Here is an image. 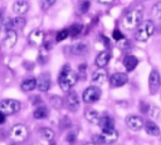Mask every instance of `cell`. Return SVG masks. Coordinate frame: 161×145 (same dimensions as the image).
<instances>
[{
	"label": "cell",
	"instance_id": "cell-7",
	"mask_svg": "<svg viewBox=\"0 0 161 145\" xmlns=\"http://www.w3.org/2000/svg\"><path fill=\"white\" fill-rule=\"evenodd\" d=\"M160 82H161V78H160V74L157 70H151L150 72V76H148V88H150V92L151 94H155L158 88H160Z\"/></svg>",
	"mask_w": 161,
	"mask_h": 145
},
{
	"label": "cell",
	"instance_id": "cell-4",
	"mask_svg": "<svg viewBox=\"0 0 161 145\" xmlns=\"http://www.w3.org/2000/svg\"><path fill=\"white\" fill-rule=\"evenodd\" d=\"M20 110V102L14 99H5L0 101V112L4 115H13Z\"/></svg>",
	"mask_w": 161,
	"mask_h": 145
},
{
	"label": "cell",
	"instance_id": "cell-15",
	"mask_svg": "<svg viewBox=\"0 0 161 145\" xmlns=\"http://www.w3.org/2000/svg\"><path fill=\"white\" fill-rule=\"evenodd\" d=\"M65 101H67V102H65L67 106H68L70 110H73V111L79 108V98H78V95H77L74 91H69V92H68Z\"/></svg>",
	"mask_w": 161,
	"mask_h": 145
},
{
	"label": "cell",
	"instance_id": "cell-39",
	"mask_svg": "<svg viewBox=\"0 0 161 145\" xmlns=\"http://www.w3.org/2000/svg\"><path fill=\"white\" fill-rule=\"evenodd\" d=\"M5 118H6V115H4V114H1V112H0V124L5 122Z\"/></svg>",
	"mask_w": 161,
	"mask_h": 145
},
{
	"label": "cell",
	"instance_id": "cell-31",
	"mask_svg": "<svg viewBox=\"0 0 161 145\" xmlns=\"http://www.w3.org/2000/svg\"><path fill=\"white\" fill-rule=\"evenodd\" d=\"M89 1L88 0H82L80 2H79V11L83 14V12H86L88 9H89Z\"/></svg>",
	"mask_w": 161,
	"mask_h": 145
},
{
	"label": "cell",
	"instance_id": "cell-23",
	"mask_svg": "<svg viewBox=\"0 0 161 145\" xmlns=\"http://www.w3.org/2000/svg\"><path fill=\"white\" fill-rule=\"evenodd\" d=\"M35 88H36V79H34V78H28V79L23 80V82H21L23 91H31Z\"/></svg>",
	"mask_w": 161,
	"mask_h": 145
},
{
	"label": "cell",
	"instance_id": "cell-27",
	"mask_svg": "<svg viewBox=\"0 0 161 145\" xmlns=\"http://www.w3.org/2000/svg\"><path fill=\"white\" fill-rule=\"evenodd\" d=\"M148 115L151 116V119L153 120H161V109L157 106H151L148 108Z\"/></svg>",
	"mask_w": 161,
	"mask_h": 145
},
{
	"label": "cell",
	"instance_id": "cell-34",
	"mask_svg": "<svg viewBox=\"0 0 161 145\" xmlns=\"http://www.w3.org/2000/svg\"><path fill=\"white\" fill-rule=\"evenodd\" d=\"M92 142H94L96 145H103V144H104V141H103L101 134H98V135H93V136H92Z\"/></svg>",
	"mask_w": 161,
	"mask_h": 145
},
{
	"label": "cell",
	"instance_id": "cell-10",
	"mask_svg": "<svg viewBox=\"0 0 161 145\" xmlns=\"http://www.w3.org/2000/svg\"><path fill=\"white\" fill-rule=\"evenodd\" d=\"M16 41H18V34H16V31L8 29V30L5 31L4 38H3V45H4L5 48L10 49V48H13V46L16 44Z\"/></svg>",
	"mask_w": 161,
	"mask_h": 145
},
{
	"label": "cell",
	"instance_id": "cell-25",
	"mask_svg": "<svg viewBox=\"0 0 161 145\" xmlns=\"http://www.w3.org/2000/svg\"><path fill=\"white\" fill-rule=\"evenodd\" d=\"M39 135L42 136V139H44L47 141H52L54 139V131L49 128H40L39 129Z\"/></svg>",
	"mask_w": 161,
	"mask_h": 145
},
{
	"label": "cell",
	"instance_id": "cell-13",
	"mask_svg": "<svg viewBox=\"0 0 161 145\" xmlns=\"http://www.w3.org/2000/svg\"><path fill=\"white\" fill-rule=\"evenodd\" d=\"M36 88L40 91H48L50 88V75L49 74H42L36 79Z\"/></svg>",
	"mask_w": 161,
	"mask_h": 145
},
{
	"label": "cell",
	"instance_id": "cell-32",
	"mask_svg": "<svg viewBox=\"0 0 161 145\" xmlns=\"http://www.w3.org/2000/svg\"><path fill=\"white\" fill-rule=\"evenodd\" d=\"M55 0H42V9L43 10H48L49 8H52L54 5Z\"/></svg>",
	"mask_w": 161,
	"mask_h": 145
},
{
	"label": "cell",
	"instance_id": "cell-41",
	"mask_svg": "<svg viewBox=\"0 0 161 145\" xmlns=\"http://www.w3.org/2000/svg\"><path fill=\"white\" fill-rule=\"evenodd\" d=\"M0 18H1V11H0Z\"/></svg>",
	"mask_w": 161,
	"mask_h": 145
},
{
	"label": "cell",
	"instance_id": "cell-36",
	"mask_svg": "<svg viewBox=\"0 0 161 145\" xmlns=\"http://www.w3.org/2000/svg\"><path fill=\"white\" fill-rule=\"evenodd\" d=\"M86 69H87V65H86V64L79 65V68H78V74H79L80 78H84V76H86ZM78 74H77V75H78Z\"/></svg>",
	"mask_w": 161,
	"mask_h": 145
},
{
	"label": "cell",
	"instance_id": "cell-2",
	"mask_svg": "<svg viewBox=\"0 0 161 145\" xmlns=\"http://www.w3.org/2000/svg\"><path fill=\"white\" fill-rule=\"evenodd\" d=\"M153 32H155V24L152 20L141 21L136 29L135 39L138 41H146L153 35Z\"/></svg>",
	"mask_w": 161,
	"mask_h": 145
},
{
	"label": "cell",
	"instance_id": "cell-8",
	"mask_svg": "<svg viewBox=\"0 0 161 145\" xmlns=\"http://www.w3.org/2000/svg\"><path fill=\"white\" fill-rule=\"evenodd\" d=\"M143 124H145L143 119H142L141 116H137V115H130V116H127V119H126V125H127L131 130H133V131L141 130V129L143 128Z\"/></svg>",
	"mask_w": 161,
	"mask_h": 145
},
{
	"label": "cell",
	"instance_id": "cell-12",
	"mask_svg": "<svg viewBox=\"0 0 161 145\" xmlns=\"http://www.w3.org/2000/svg\"><path fill=\"white\" fill-rule=\"evenodd\" d=\"M25 19L21 18V16H16V18H13L10 19L8 22H6V29H10V30H20L25 26Z\"/></svg>",
	"mask_w": 161,
	"mask_h": 145
},
{
	"label": "cell",
	"instance_id": "cell-38",
	"mask_svg": "<svg viewBox=\"0 0 161 145\" xmlns=\"http://www.w3.org/2000/svg\"><path fill=\"white\" fill-rule=\"evenodd\" d=\"M97 2H99V4H111V2H113V0H96Z\"/></svg>",
	"mask_w": 161,
	"mask_h": 145
},
{
	"label": "cell",
	"instance_id": "cell-19",
	"mask_svg": "<svg viewBox=\"0 0 161 145\" xmlns=\"http://www.w3.org/2000/svg\"><path fill=\"white\" fill-rule=\"evenodd\" d=\"M106 79H107V72H106V70L99 69V68H98V70H96V71L93 72V75H92V82H94V84H102V82L106 81Z\"/></svg>",
	"mask_w": 161,
	"mask_h": 145
},
{
	"label": "cell",
	"instance_id": "cell-16",
	"mask_svg": "<svg viewBox=\"0 0 161 145\" xmlns=\"http://www.w3.org/2000/svg\"><path fill=\"white\" fill-rule=\"evenodd\" d=\"M109 59H111V54H109L108 51H102V52H99V54L96 56L94 64H96L99 69H103V68L109 62Z\"/></svg>",
	"mask_w": 161,
	"mask_h": 145
},
{
	"label": "cell",
	"instance_id": "cell-9",
	"mask_svg": "<svg viewBox=\"0 0 161 145\" xmlns=\"http://www.w3.org/2000/svg\"><path fill=\"white\" fill-rule=\"evenodd\" d=\"M128 81V76L125 72H114L109 78V84L112 88H121Z\"/></svg>",
	"mask_w": 161,
	"mask_h": 145
},
{
	"label": "cell",
	"instance_id": "cell-14",
	"mask_svg": "<svg viewBox=\"0 0 161 145\" xmlns=\"http://www.w3.org/2000/svg\"><path fill=\"white\" fill-rule=\"evenodd\" d=\"M28 9H29V4L25 0H18V1H15L13 4V11L18 16H23L24 14H26Z\"/></svg>",
	"mask_w": 161,
	"mask_h": 145
},
{
	"label": "cell",
	"instance_id": "cell-37",
	"mask_svg": "<svg viewBox=\"0 0 161 145\" xmlns=\"http://www.w3.org/2000/svg\"><path fill=\"white\" fill-rule=\"evenodd\" d=\"M112 35H113V39H116V40H118V41L123 39V35H122V32H121L119 30H114Z\"/></svg>",
	"mask_w": 161,
	"mask_h": 145
},
{
	"label": "cell",
	"instance_id": "cell-26",
	"mask_svg": "<svg viewBox=\"0 0 161 145\" xmlns=\"http://www.w3.org/2000/svg\"><path fill=\"white\" fill-rule=\"evenodd\" d=\"M34 118L35 119H44V118H47L48 116V109L45 108V106H38L35 110H34Z\"/></svg>",
	"mask_w": 161,
	"mask_h": 145
},
{
	"label": "cell",
	"instance_id": "cell-33",
	"mask_svg": "<svg viewBox=\"0 0 161 145\" xmlns=\"http://www.w3.org/2000/svg\"><path fill=\"white\" fill-rule=\"evenodd\" d=\"M50 101H52V105L53 106H55V108H60L63 104H62V99L60 98H58V96H52L50 98Z\"/></svg>",
	"mask_w": 161,
	"mask_h": 145
},
{
	"label": "cell",
	"instance_id": "cell-24",
	"mask_svg": "<svg viewBox=\"0 0 161 145\" xmlns=\"http://www.w3.org/2000/svg\"><path fill=\"white\" fill-rule=\"evenodd\" d=\"M84 116H86V119L89 121V122H93V124H96V122H98L99 121V112L97 111V110H94V109H89V110H87L86 111V114H84Z\"/></svg>",
	"mask_w": 161,
	"mask_h": 145
},
{
	"label": "cell",
	"instance_id": "cell-3",
	"mask_svg": "<svg viewBox=\"0 0 161 145\" xmlns=\"http://www.w3.org/2000/svg\"><path fill=\"white\" fill-rule=\"evenodd\" d=\"M141 19H142V10L141 9H133L123 16L122 24L126 29L132 30V29H136L138 26V24L141 22Z\"/></svg>",
	"mask_w": 161,
	"mask_h": 145
},
{
	"label": "cell",
	"instance_id": "cell-30",
	"mask_svg": "<svg viewBox=\"0 0 161 145\" xmlns=\"http://www.w3.org/2000/svg\"><path fill=\"white\" fill-rule=\"evenodd\" d=\"M68 36H69V31H68V29H63V30H60V31L57 32L55 40H57V41H63V40H65Z\"/></svg>",
	"mask_w": 161,
	"mask_h": 145
},
{
	"label": "cell",
	"instance_id": "cell-17",
	"mask_svg": "<svg viewBox=\"0 0 161 145\" xmlns=\"http://www.w3.org/2000/svg\"><path fill=\"white\" fill-rule=\"evenodd\" d=\"M29 41L33 45H42L44 41V32L40 30H34L29 35Z\"/></svg>",
	"mask_w": 161,
	"mask_h": 145
},
{
	"label": "cell",
	"instance_id": "cell-28",
	"mask_svg": "<svg viewBox=\"0 0 161 145\" xmlns=\"http://www.w3.org/2000/svg\"><path fill=\"white\" fill-rule=\"evenodd\" d=\"M82 30H83V26H82L80 24H74V25H72V26L68 29L70 36H78V35L82 32Z\"/></svg>",
	"mask_w": 161,
	"mask_h": 145
},
{
	"label": "cell",
	"instance_id": "cell-29",
	"mask_svg": "<svg viewBox=\"0 0 161 145\" xmlns=\"http://www.w3.org/2000/svg\"><path fill=\"white\" fill-rule=\"evenodd\" d=\"M151 14L155 19H161V2H157L152 6L151 9Z\"/></svg>",
	"mask_w": 161,
	"mask_h": 145
},
{
	"label": "cell",
	"instance_id": "cell-40",
	"mask_svg": "<svg viewBox=\"0 0 161 145\" xmlns=\"http://www.w3.org/2000/svg\"><path fill=\"white\" fill-rule=\"evenodd\" d=\"M87 145H96V144H94V142H88Z\"/></svg>",
	"mask_w": 161,
	"mask_h": 145
},
{
	"label": "cell",
	"instance_id": "cell-11",
	"mask_svg": "<svg viewBox=\"0 0 161 145\" xmlns=\"http://www.w3.org/2000/svg\"><path fill=\"white\" fill-rule=\"evenodd\" d=\"M104 144H113L117 141L118 139V132L117 130L113 128V129H108V130H102V134H101Z\"/></svg>",
	"mask_w": 161,
	"mask_h": 145
},
{
	"label": "cell",
	"instance_id": "cell-22",
	"mask_svg": "<svg viewBox=\"0 0 161 145\" xmlns=\"http://www.w3.org/2000/svg\"><path fill=\"white\" fill-rule=\"evenodd\" d=\"M99 126L102 130H108V129H113L114 128V122H113V119L108 115H104L102 118H99V121H98Z\"/></svg>",
	"mask_w": 161,
	"mask_h": 145
},
{
	"label": "cell",
	"instance_id": "cell-1",
	"mask_svg": "<svg viewBox=\"0 0 161 145\" xmlns=\"http://www.w3.org/2000/svg\"><path fill=\"white\" fill-rule=\"evenodd\" d=\"M77 80H78V75L77 72L70 69V66L65 65L60 74H59V78H58V82H59V86L63 91H69L75 84H77Z\"/></svg>",
	"mask_w": 161,
	"mask_h": 145
},
{
	"label": "cell",
	"instance_id": "cell-5",
	"mask_svg": "<svg viewBox=\"0 0 161 145\" xmlns=\"http://www.w3.org/2000/svg\"><path fill=\"white\" fill-rule=\"evenodd\" d=\"M101 98V90L97 86H88L82 95V99L87 104H93Z\"/></svg>",
	"mask_w": 161,
	"mask_h": 145
},
{
	"label": "cell",
	"instance_id": "cell-18",
	"mask_svg": "<svg viewBox=\"0 0 161 145\" xmlns=\"http://www.w3.org/2000/svg\"><path fill=\"white\" fill-rule=\"evenodd\" d=\"M137 64H138V60L133 55H127L123 59V65H125V68H126L127 71H132L137 66Z\"/></svg>",
	"mask_w": 161,
	"mask_h": 145
},
{
	"label": "cell",
	"instance_id": "cell-6",
	"mask_svg": "<svg viewBox=\"0 0 161 145\" xmlns=\"http://www.w3.org/2000/svg\"><path fill=\"white\" fill-rule=\"evenodd\" d=\"M26 136H28V129L21 124L14 125L10 130V138L14 141H23L26 139Z\"/></svg>",
	"mask_w": 161,
	"mask_h": 145
},
{
	"label": "cell",
	"instance_id": "cell-35",
	"mask_svg": "<svg viewBox=\"0 0 161 145\" xmlns=\"http://www.w3.org/2000/svg\"><path fill=\"white\" fill-rule=\"evenodd\" d=\"M75 139H77V132H73V131H72V132H68L67 136H65V140H67L68 142H70V144L74 142Z\"/></svg>",
	"mask_w": 161,
	"mask_h": 145
},
{
	"label": "cell",
	"instance_id": "cell-20",
	"mask_svg": "<svg viewBox=\"0 0 161 145\" xmlns=\"http://www.w3.org/2000/svg\"><path fill=\"white\" fill-rule=\"evenodd\" d=\"M143 128H145V131L151 135V136H157L160 135V128L153 122V121H146L143 124Z\"/></svg>",
	"mask_w": 161,
	"mask_h": 145
},
{
	"label": "cell",
	"instance_id": "cell-21",
	"mask_svg": "<svg viewBox=\"0 0 161 145\" xmlns=\"http://www.w3.org/2000/svg\"><path fill=\"white\" fill-rule=\"evenodd\" d=\"M87 50H88V46L84 42H75L70 46V52L73 55H83L87 52Z\"/></svg>",
	"mask_w": 161,
	"mask_h": 145
}]
</instances>
